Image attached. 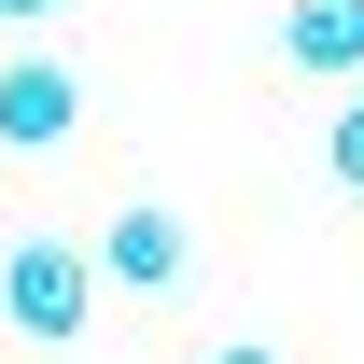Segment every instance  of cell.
<instances>
[{
    "mask_svg": "<svg viewBox=\"0 0 364 364\" xmlns=\"http://www.w3.org/2000/svg\"><path fill=\"white\" fill-rule=\"evenodd\" d=\"M182 267H196V238H182V210H154V196H127V210L98 225V280H127V294H168Z\"/></svg>",
    "mask_w": 364,
    "mask_h": 364,
    "instance_id": "7a4b0ae2",
    "label": "cell"
},
{
    "mask_svg": "<svg viewBox=\"0 0 364 364\" xmlns=\"http://www.w3.org/2000/svg\"><path fill=\"white\" fill-rule=\"evenodd\" d=\"M280 56L309 85H364V0H280Z\"/></svg>",
    "mask_w": 364,
    "mask_h": 364,
    "instance_id": "277c9868",
    "label": "cell"
},
{
    "mask_svg": "<svg viewBox=\"0 0 364 364\" xmlns=\"http://www.w3.org/2000/svg\"><path fill=\"white\" fill-rule=\"evenodd\" d=\"M0 322L28 336V350H70L98 322V252H70V238H14L0 252Z\"/></svg>",
    "mask_w": 364,
    "mask_h": 364,
    "instance_id": "6da1fadb",
    "label": "cell"
},
{
    "mask_svg": "<svg viewBox=\"0 0 364 364\" xmlns=\"http://www.w3.org/2000/svg\"><path fill=\"white\" fill-rule=\"evenodd\" d=\"M28 14H56V0H0V28H28Z\"/></svg>",
    "mask_w": 364,
    "mask_h": 364,
    "instance_id": "52a82bcc",
    "label": "cell"
},
{
    "mask_svg": "<svg viewBox=\"0 0 364 364\" xmlns=\"http://www.w3.org/2000/svg\"><path fill=\"white\" fill-rule=\"evenodd\" d=\"M70 127H85V85H70L56 56H0V140H14V154H56Z\"/></svg>",
    "mask_w": 364,
    "mask_h": 364,
    "instance_id": "3957f363",
    "label": "cell"
},
{
    "mask_svg": "<svg viewBox=\"0 0 364 364\" xmlns=\"http://www.w3.org/2000/svg\"><path fill=\"white\" fill-rule=\"evenodd\" d=\"M210 364H280V350H252V336H225V350H210Z\"/></svg>",
    "mask_w": 364,
    "mask_h": 364,
    "instance_id": "8992f818",
    "label": "cell"
},
{
    "mask_svg": "<svg viewBox=\"0 0 364 364\" xmlns=\"http://www.w3.org/2000/svg\"><path fill=\"white\" fill-rule=\"evenodd\" d=\"M322 168H336V182H350V196H364V98H350V112H336V127H322Z\"/></svg>",
    "mask_w": 364,
    "mask_h": 364,
    "instance_id": "5b68a950",
    "label": "cell"
}]
</instances>
